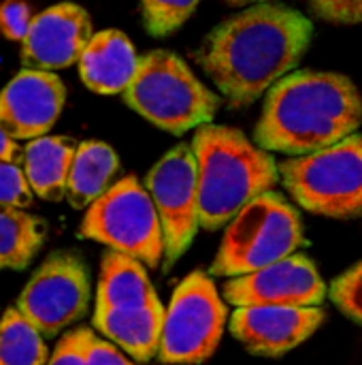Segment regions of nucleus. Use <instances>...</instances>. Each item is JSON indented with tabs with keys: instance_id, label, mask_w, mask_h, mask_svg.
I'll return each mask as SVG.
<instances>
[{
	"instance_id": "obj_1",
	"label": "nucleus",
	"mask_w": 362,
	"mask_h": 365,
	"mask_svg": "<svg viewBox=\"0 0 362 365\" xmlns=\"http://www.w3.org/2000/svg\"><path fill=\"white\" fill-rule=\"evenodd\" d=\"M314 24L286 4H252L209 32L198 62L230 107L256 103L292 73L312 43Z\"/></svg>"
},
{
	"instance_id": "obj_2",
	"label": "nucleus",
	"mask_w": 362,
	"mask_h": 365,
	"mask_svg": "<svg viewBox=\"0 0 362 365\" xmlns=\"http://www.w3.org/2000/svg\"><path fill=\"white\" fill-rule=\"evenodd\" d=\"M361 124L362 96L352 79L297 71L267 92L254 139L267 152L305 156L348 139Z\"/></svg>"
},
{
	"instance_id": "obj_3",
	"label": "nucleus",
	"mask_w": 362,
	"mask_h": 365,
	"mask_svg": "<svg viewBox=\"0 0 362 365\" xmlns=\"http://www.w3.org/2000/svg\"><path fill=\"white\" fill-rule=\"evenodd\" d=\"M198 175L201 227H226L247 203L280 182V165L271 152L254 145L243 133L205 124L192 137Z\"/></svg>"
},
{
	"instance_id": "obj_4",
	"label": "nucleus",
	"mask_w": 362,
	"mask_h": 365,
	"mask_svg": "<svg viewBox=\"0 0 362 365\" xmlns=\"http://www.w3.org/2000/svg\"><path fill=\"white\" fill-rule=\"evenodd\" d=\"M122 96L141 118L173 135L209 124L220 107V96L179 56L166 49L141 56L139 68Z\"/></svg>"
},
{
	"instance_id": "obj_5",
	"label": "nucleus",
	"mask_w": 362,
	"mask_h": 365,
	"mask_svg": "<svg viewBox=\"0 0 362 365\" xmlns=\"http://www.w3.org/2000/svg\"><path fill=\"white\" fill-rule=\"evenodd\" d=\"M303 244L299 212L280 192L269 190L226 225L209 274L220 278L245 276L294 255Z\"/></svg>"
},
{
	"instance_id": "obj_6",
	"label": "nucleus",
	"mask_w": 362,
	"mask_h": 365,
	"mask_svg": "<svg viewBox=\"0 0 362 365\" xmlns=\"http://www.w3.org/2000/svg\"><path fill=\"white\" fill-rule=\"evenodd\" d=\"M280 180L303 210L326 218L362 216V135L280 163Z\"/></svg>"
},
{
	"instance_id": "obj_7",
	"label": "nucleus",
	"mask_w": 362,
	"mask_h": 365,
	"mask_svg": "<svg viewBox=\"0 0 362 365\" xmlns=\"http://www.w3.org/2000/svg\"><path fill=\"white\" fill-rule=\"evenodd\" d=\"M79 235L139 259L145 267L164 263V233L147 188L134 178L117 180L87 210Z\"/></svg>"
},
{
	"instance_id": "obj_8",
	"label": "nucleus",
	"mask_w": 362,
	"mask_h": 365,
	"mask_svg": "<svg viewBox=\"0 0 362 365\" xmlns=\"http://www.w3.org/2000/svg\"><path fill=\"white\" fill-rule=\"evenodd\" d=\"M228 321L226 302L211 276L196 269L186 276L164 310L158 361L169 365L205 364L220 346Z\"/></svg>"
},
{
	"instance_id": "obj_9",
	"label": "nucleus",
	"mask_w": 362,
	"mask_h": 365,
	"mask_svg": "<svg viewBox=\"0 0 362 365\" xmlns=\"http://www.w3.org/2000/svg\"><path fill=\"white\" fill-rule=\"evenodd\" d=\"M45 338L81 321L90 308V272L70 250L51 252L23 287L15 306Z\"/></svg>"
},
{
	"instance_id": "obj_10",
	"label": "nucleus",
	"mask_w": 362,
	"mask_h": 365,
	"mask_svg": "<svg viewBox=\"0 0 362 365\" xmlns=\"http://www.w3.org/2000/svg\"><path fill=\"white\" fill-rule=\"evenodd\" d=\"M145 188L156 205L164 233V267L177 263L201 227L198 175L192 145L169 150L147 173Z\"/></svg>"
},
{
	"instance_id": "obj_11",
	"label": "nucleus",
	"mask_w": 362,
	"mask_h": 365,
	"mask_svg": "<svg viewBox=\"0 0 362 365\" xmlns=\"http://www.w3.org/2000/svg\"><path fill=\"white\" fill-rule=\"evenodd\" d=\"M224 299L243 306H322L326 284L314 261L294 252L258 272L228 278Z\"/></svg>"
},
{
	"instance_id": "obj_12",
	"label": "nucleus",
	"mask_w": 362,
	"mask_h": 365,
	"mask_svg": "<svg viewBox=\"0 0 362 365\" xmlns=\"http://www.w3.org/2000/svg\"><path fill=\"white\" fill-rule=\"evenodd\" d=\"M94 36L87 11L75 2L53 4L34 15L19 43L21 68L64 71L79 62L85 45Z\"/></svg>"
},
{
	"instance_id": "obj_13",
	"label": "nucleus",
	"mask_w": 362,
	"mask_h": 365,
	"mask_svg": "<svg viewBox=\"0 0 362 365\" xmlns=\"http://www.w3.org/2000/svg\"><path fill=\"white\" fill-rule=\"evenodd\" d=\"M324 323L320 306H243L230 314L237 342L258 357H282L309 340Z\"/></svg>"
},
{
	"instance_id": "obj_14",
	"label": "nucleus",
	"mask_w": 362,
	"mask_h": 365,
	"mask_svg": "<svg viewBox=\"0 0 362 365\" xmlns=\"http://www.w3.org/2000/svg\"><path fill=\"white\" fill-rule=\"evenodd\" d=\"M66 103V86L51 71L21 68L0 90V128L15 141L49 135Z\"/></svg>"
},
{
	"instance_id": "obj_15",
	"label": "nucleus",
	"mask_w": 362,
	"mask_h": 365,
	"mask_svg": "<svg viewBox=\"0 0 362 365\" xmlns=\"http://www.w3.org/2000/svg\"><path fill=\"white\" fill-rule=\"evenodd\" d=\"M141 56L122 30L94 32L77 66L87 90L96 94H122L139 68Z\"/></svg>"
},
{
	"instance_id": "obj_16",
	"label": "nucleus",
	"mask_w": 362,
	"mask_h": 365,
	"mask_svg": "<svg viewBox=\"0 0 362 365\" xmlns=\"http://www.w3.org/2000/svg\"><path fill=\"white\" fill-rule=\"evenodd\" d=\"M94 329L117 349H122L130 359L147 364L158 357L164 308L162 304L141 306V308H115V310H94Z\"/></svg>"
},
{
	"instance_id": "obj_17",
	"label": "nucleus",
	"mask_w": 362,
	"mask_h": 365,
	"mask_svg": "<svg viewBox=\"0 0 362 365\" xmlns=\"http://www.w3.org/2000/svg\"><path fill=\"white\" fill-rule=\"evenodd\" d=\"M77 145L64 135H43L23 143L21 167L34 197L51 203L66 199V182Z\"/></svg>"
},
{
	"instance_id": "obj_18",
	"label": "nucleus",
	"mask_w": 362,
	"mask_h": 365,
	"mask_svg": "<svg viewBox=\"0 0 362 365\" xmlns=\"http://www.w3.org/2000/svg\"><path fill=\"white\" fill-rule=\"evenodd\" d=\"M160 304L145 265L117 250H107L100 261L94 310L141 308Z\"/></svg>"
},
{
	"instance_id": "obj_19",
	"label": "nucleus",
	"mask_w": 362,
	"mask_h": 365,
	"mask_svg": "<svg viewBox=\"0 0 362 365\" xmlns=\"http://www.w3.org/2000/svg\"><path fill=\"white\" fill-rule=\"evenodd\" d=\"M119 158L115 150L102 141H83L70 163L66 182V201L73 210H87L115 182Z\"/></svg>"
},
{
	"instance_id": "obj_20",
	"label": "nucleus",
	"mask_w": 362,
	"mask_h": 365,
	"mask_svg": "<svg viewBox=\"0 0 362 365\" xmlns=\"http://www.w3.org/2000/svg\"><path fill=\"white\" fill-rule=\"evenodd\" d=\"M45 242V225L23 207L0 205V269H26Z\"/></svg>"
},
{
	"instance_id": "obj_21",
	"label": "nucleus",
	"mask_w": 362,
	"mask_h": 365,
	"mask_svg": "<svg viewBox=\"0 0 362 365\" xmlns=\"http://www.w3.org/2000/svg\"><path fill=\"white\" fill-rule=\"evenodd\" d=\"M45 336L17 310L0 317V365H47Z\"/></svg>"
},
{
	"instance_id": "obj_22",
	"label": "nucleus",
	"mask_w": 362,
	"mask_h": 365,
	"mask_svg": "<svg viewBox=\"0 0 362 365\" xmlns=\"http://www.w3.org/2000/svg\"><path fill=\"white\" fill-rule=\"evenodd\" d=\"M201 0H141L143 24L149 34L166 36L186 24Z\"/></svg>"
},
{
	"instance_id": "obj_23",
	"label": "nucleus",
	"mask_w": 362,
	"mask_h": 365,
	"mask_svg": "<svg viewBox=\"0 0 362 365\" xmlns=\"http://www.w3.org/2000/svg\"><path fill=\"white\" fill-rule=\"evenodd\" d=\"M329 297L344 317L362 325V261L331 282Z\"/></svg>"
},
{
	"instance_id": "obj_24",
	"label": "nucleus",
	"mask_w": 362,
	"mask_h": 365,
	"mask_svg": "<svg viewBox=\"0 0 362 365\" xmlns=\"http://www.w3.org/2000/svg\"><path fill=\"white\" fill-rule=\"evenodd\" d=\"M34 192L28 184L21 163L0 160V205H13L28 210Z\"/></svg>"
},
{
	"instance_id": "obj_25",
	"label": "nucleus",
	"mask_w": 362,
	"mask_h": 365,
	"mask_svg": "<svg viewBox=\"0 0 362 365\" xmlns=\"http://www.w3.org/2000/svg\"><path fill=\"white\" fill-rule=\"evenodd\" d=\"M34 15L28 2L23 0H4L0 4V34L6 41L21 43Z\"/></svg>"
},
{
	"instance_id": "obj_26",
	"label": "nucleus",
	"mask_w": 362,
	"mask_h": 365,
	"mask_svg": "<svg viewBox=\"0 0 362 365\" xmlns=\"http://www.w3.org/2000/svg\"><path fill=\"white\" fill-rule=\"evenodd\" d=\"M90 329H73L62 336L53 353L49 355L47 365H87L85 346H87Z\"/></svg>"
},
{
	"instance_id": "obj_27",
	"label": "nucleus",
	"mask_w": 362,
	"mask_h": 365,
	"mask_svg": "<svg viewBox=\"0 0 362 365\" xmlns=\"http://www.w3.org/2000/svg\"><path fill=\"white\" fill-rule=\"evenodd\" d=\"M314 13L331 24H361L362 0H309Z\"/></svg>"
},
{
	"instance_id": "obj_28",
	"label": "nucleus",
	"mask_w": 362,
	"mask_h": 365,
	"mask_svg": "<svg viewBox=\"0 0 362 365\" xmlns=\"http://www.w3.org/2000/svg\"><path fill=\"white\" fill-rule=\"evenodd\" d=\"M85 361L87 365H137L128 359V355L117 349L113 342L98 338L94 331L87 336V346H85Z\"/></svg>"
},
{
	"instance_id": "obj_29",
	"label": "nucleus",
	"mask_w": 362,
	"mask_h": 365,
	"mask_svg": "<svg viewBox=\"0 0 362 365\" xmlns=\"http://www.w3.org/2000/svg\"><path fill=\"white\" fill-rule=\"evenodd\" d=\"M21 156H23V145L0 128V160L21 163Z\"/></svg>"
},
{
	"instance_id": "obj_30",
	"label": "nucleus",
	"mask_w": 362,
	"mask_h": 365,
	"mask_svg": "<svg viewBox=\"0 0 362 365\" xmlns=\"http://www.w3.org/2000/svg\"><path fill=\"white\" fill-rule=\"evenodd\" d=\"M228 4H235V6H245V4H265V2H271V0H226Z\"/></svg>"
}]
</instances>
